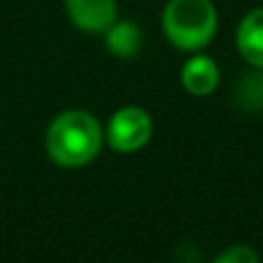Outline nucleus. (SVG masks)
<instances>
[{
	"label": "nucleus",
	"instance_id": "9d476101",
	"mask_svg": "<svg viewBox=\"0 0 263 263\" xmlns=\"http://www.w3.org/2000/svg\"><path fill=\"white\" fill-rule=\"evenodd\" d=\"M261 95H263V77H261Z\"/></svg>",
	"mask_w": 263,
	"mask_h": 263
},
{
	"label": "nucleus",
	"instance_id": "423d86ee",
	"mask_svg": "<svg viewBox=\"0 0 263 263\" xmlns=\"http://www.w3.org/2000/svg\"><path fill=\"white\" fill-rule=\"evenodd\" d=\"M236 46L247 63L263 69V7L242 16L236 30Z\"/></svg>",
	"mask_w": 263,
	"mask_h": 263
},
{
	"label": "nucleus",
	"instance_id": "f03ea898",
	"mask_svg": "<svg viewBox=\"0 0 263 263\" xmlns=\"http://www.w3.org/2000/svg\"><path fill=\"white\" fill-rule=\"evenodd\" d=\"M162 32L176 49L199 51L217 32L213 0H168L162 12Z\"/></svg>",
	"mask_w": 263,
	"mask_h": 263
},
{
	"label": "nucleus",
	"instance_id": "f257e3e1",
	"mask_svg": "<svg viewBox=\"0 0 263 263\" xmlns=\"http://www.w3.org/2000/svg\"><path fill=\"white\" fill-rule=\"evenodd\" d=\"M102 127L88 111H65L46 129V153L63 168L90 164L102 150Z\"/></svg>",
	"mask_w": 263,
	"mask_h": 263
},
{
	"label": "nucleus",
	"instance_id": "20e7f679",
	"mask_svg": "<svg viewBox=\"0 0 263 263\" xmlns=\"http://www.w3.org/2000/svg\"><path fill=\"white\" fill-rule=\"evenodd\" d=\"M65 12L72 26L88 35H104L118 21L116 0H65Z\"/></svg>",
	"mask_w": 263,
	"mask_h": 263
},
{
	"label": "nucleus",
	"instance_id": "1a4fd4ad",
	"mask_svg": "<svg viewBox=\"0 0 263 263\" xmlns=\"http://www.w3.org/2000/svg\"><path fill=\"white\" fill-rule=\"evenodd\" d=\"M213 263H259V254L250 245H233L217 254Z\"/></svg>",
	"mask_w": 263,
	"mask_h": 263
},
{
	"label": "nucleus",
	"instance_id": "7ed1b4c3",
	"mask_svg": "<svg viewBox=\"0 0 263 263\" xmlns=\"http://www.w3.org/2000/svg\"><path fill=\"white\" fill-rule=\"evenodd\" d=\"M153 136V118L139 106H125L111 116L106 139L118 153H136Z\"/></svg>",
	"mask_w": 263,
	"mask_h": 263
},
{
	"label": "nucleus",
	"instance_id": "6e6552de",
	"mask_svg": "<svg viewBox=\"0 0 263 263\" xmlns=\"http://www.w3.org/2000/svg\"><path fill=\"white\" fill-rule=\"evenodd\" d=\"M238 100L242 106H250V109H259L263 106V95H261V79L256 77H245V81H240L238 86Z\"/></svg>",
	"mask_w": 263,
	"mask_h": 263
},
{
	"label": "nucleus",
	"instance_id": "39448f33",
	"mask_svg": "<svg viewBox=\"0 0 263 263\" xmlns=\"http://www.w3.org/2000/svg\"><path fill=\"white\" fill-rule=\"evenodd\" d=\"M180 83L187 92H192V95H196V97L210 95L219 83L217 63H215L210 55H203V53L194 55V58H190L185 63V67H182Z\"/></svg>",
	"mask_w": 263,
	"mask_h": 263
},
{
	"label": "nucleus",
	"instance_id": "0eeeda50",
	"mask_svg": "<svg viewBox=\"0 0 263 263\" xmlns=\"http://www.w3.org/2000/svg\"><path fill=\"white\" fill-rule=\"evenodd\" d=\"M104 44L116 58H134L143 46V32L134 21H116L104 32Z\"/></svg>",
	"mask_w": 263,
	"mask_h": 263
}]
</instances>
